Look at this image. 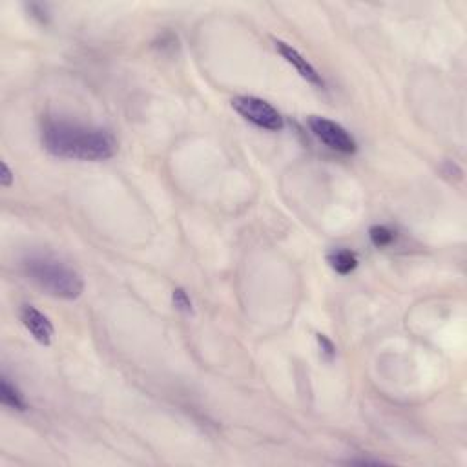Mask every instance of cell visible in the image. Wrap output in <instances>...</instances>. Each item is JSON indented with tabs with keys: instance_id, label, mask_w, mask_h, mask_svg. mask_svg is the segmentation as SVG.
<instances>
[{
	"instance_id": "obj_4",
	"label": "cell",
	"mask_w": 467,
	"mask_h": 467,
	"mask_svg": "<svg viewBox=\"0 0 467 467\" xmlns=\"http://www.w3.org/2000/svg\"><path fill=\"white\" fill-rule=\"evenodd\" d=\"M309 128L325 146H329L330 150L340 151V154H356L358 150V144H356L354 137L349 134V132L343 128L342 125L330 121V119H325V117H311L309 119Z\"/></svg>"
},
{
	"instance_id": "obj_13",
	"label": "cell",
	"mask_w": 467,
	"mask_h": 467,
	"mask_svg": "<svg viewBox=\"0 0 467 467\" xmlns=\"http://www.w3.org/2000/svg\"><path fill=\"white\" fill-rule=\"evenodd\" d=\"M28 9H30V13L33 15V17L39 18L40 22H46V9H44L42 6L30 4V6H28Z\"/></svg>"
},
{
	"instance_id": "obj_7",
	"label": "cell",
	"mask_w": 467,
	"mask_h": 467,
	"mask_svg": "<svg viewBox=\"0 0 467 467\" xmlns=\"http://www.w3.org/2000/svg\"><path fill=\"white\" fill-rule=\"evenodd\" d=\"M327 261H329L330 268H333L334 272L342 274V276L354 272L359 265L358 255L352 250H349V248H334V250L329 252V255H327Z\"/></svg>"
},
{
	"instance_id": "obj_11",
	"label": "cell",
	"mask_w": 467,
	"mask_h": 467,
	"mask_svg": "<svg viewBox=\"0 0 467 467\" xmlns=\"http://www.w3.org/2000/svg\"><path fill=\"white\" fill-rule=\"evenodd\" d=\"M316 340H318V345H320L321 349V354L325 356V359H327V362H333V359L336 358V347H334V343L330 342L325 334H316Z\"/></svg>"
},
{
	"instance_id": "obj_8",
	"label": "cell",
	"mask_w": 467,
	"mask_h": 467,
	"mask_svg": "<svg viewBox=\"0 0 467 467\" xmlns=\"http://www.w3.org/2000/svg\"><path fill=\"white\" fill-rule=\"evenodd\" d=\"M0 400L6 407L15 409V411H26L28 409V403L22 393L9 381L8 376L0 378Z\"/></svg>"
},
{
	"instance_id": "obj_9",
	"label": "cell",
	"mask_w": 467,
	"mask_h": 467,
	"mask_svg": "<svg viewBox=\"0 0 467 467\" xmlns=\"http://www.w3.org/2000/svg\"><path fill=\"white\" fill-rule=\"evenodd\" d=\"M369 238H371V241L374 247L385 248V247H389V245H393L394 239H396V233H394L389 226L376 225L369 230Z\"/></svg>"
},
{
	"instance_id": "obj_6",
	"label": "cell",
	"mask_w": 467,
	"mask_h": 467,
	"mask_svg": "<svg viewBox=\"0 0 467 467\" xmlns=\"http://www.w3.org/2000/svg\"><path fill=\"white\" fill-rule=\"evenodd\" d=\"M21 321L22 325L26 327L28 333L40 343V345L48 347L53 340V323L50 321V318L46 314L35 309L33 305H22L21 309Z\"/></svg>"
},
{
	"instance_id": "obj_5",
	"label": "cell",
	"mask_w": 467,
	"mask_h": 467,
	"mask_svg": "<svg viewBox=\"0 0 467 467\" xmlns=\"http://www.w3.org/2000/svg\"><path fill=\"white\" fill-rule=\"evenodd\" d=\"M274 48H276V52L279 53V55H282L283 59H285V61L289 62V64L292 66V68H294L305 81H307V83L314 84V86L318 88L325 86V81L321 79L320 71H318V69L314 68V66H312L311 62H309L307 59L294 48V46H290V44L285 42V40L274 39Z\"/></svg>"
},
{
	"instance_id": "obj_10",
	"label": "cell",
	"mask_w": 467,
	"mask_h": 467,
	"mask_svg": "<svg viewBox=\"0 0 467 467\" xmlns=\"http://www.w3.org/2000/svg\"><path fill=\"white\" fill-rule=\"evenodd\" d=\"M172 301L173 307L178 309L183 314H194V303H192L190 296L185 289H173L172 292Z\"/></svg>"
},
{
	"instance_id": "obj_2",
	"label": "cell",
	"mask_w": 467,
	"mask_h": 467,
	"mask_svg": "<svg viewBox=\"0 0 467 467\" xmlns=\"http://www.w3.org/2000/svg\"><path fill=\"white\" fill-rule=\"evenodd\" d=\"M22 270L30 282L59 299H77L84 292V279L71 265L46 252H30L22 258Z\"/></svg>"
},
{
	"instance_id": "obj_12",
	"label": "cell",
	"mask_w": 467,
	"mask_h": 467,
	"mask_svg": "<svg viewBox=\"0 0 467 467\" xmlns=\"http://www.w3.org/2000/svg\"><path fill=\"white\" fill-rule=\"evenodd\" d=\"M15 181V175L13 172H11V168L8 166V163H2V166H0V185L4 186V188H9V186L13 185Z\"/></svg>"
},
{
	"instance_id": "obj_1",
	"label": "cell",
	"mask_w": 467,
	"mask_h": 467,
	"mask_svg": "<svg viewBox=\"0 0 467 467\" xmlns=\"http://www.w3.org/2000/svg\"><path fill=\"white\" fill-rule=\"evenodd\" d=\"M44 150L59 159L99 161L112 159L117 154V139L106 128L83 122L50 119L42 126Z\"/></svg>"
},
{
	"instance_id": "obj_14",
	"label": "cell",
	"mask_w": 467,
	"mask_h": 467,
	"mask_svg": "<svg viewBox=\"0 0 467 467\" xmlns=\"http://www.w3.org/2000/svg\"><path fill=\"white\" fill-rule=\"evenodd\" d=\"M347 463H350V466H354V463H359V466H378V463H384L381 460H367V459H358V460H349Z\"/></svg>"
},
{
	"instance_id": "obj_3",
	"label": "cell",
	"mask_w": 467,
	"mask_h": 467,
	"mask_svg": "<svg viewBox=\"0 0 467 467\" xmlns=\"http://www.w3.org/2000/svg\"><path fill=\"white\" fill-rule=\"evenodd\" d=\"M232 108L245 119L252 122L254 126L267 132H279L283 130V117L282 113L274 108L272 104L265 99L254 96H239L232 99Z\"/></svg>"
}]
</instances>
